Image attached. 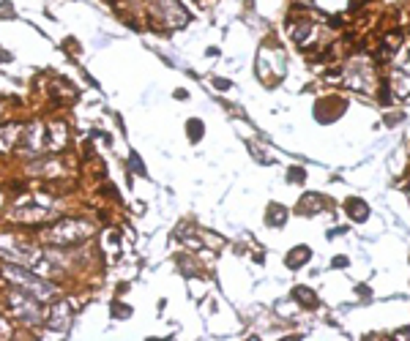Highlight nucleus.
<instances>
[{"label": "nucleus", "instance_id": "12", "mask_svg": "<svg viewBox=\"0 0 410 341\" xmlns=\"http://www.w3.org/2000/svg\"><path fill=\"white\" fill-rule=\"evenodd\" d=\"M265 222H268V227H282L287 222V208H282L279 202H271L265 210Z\"/></svg>", "mask_w": 410, "mask_h": 341}, {"label": "nucleus", "instance_id": "7", "mask_svg": "<svg viewBox=\"0 0 410 341\" xmlns=\"http://www.w3.org/2000/svg\"><path fill=\"white\" fill-rule=\"evenodd\" d=\"M47 328L55 331V333H66L69 325H72V306L69 303H58L52 311H47Z\"/></svg>", "mask_w": 410, "mask_h": 341}, {"label": "nucleus", "instance_id": "5", "mask_svg": "<svg viewBox=\"0 0 410 341\" xmlns=\"http://www.w3.org/2000/svg\"><path fill=\"white\" fill-rule=\"evenodd\" d=\"M44 148H47V126L41 120H33L28 123V128H22V153L36 156Z\"/></svg>", "mask_w": 410, "mask_h": 341}, {"label": "nucleus", "instance_id": "8", "mask_svg": "<svg viewBox=\"0 0 410 341\" xmlns=\"http://www.w3.org/2000/svg\"><path fill=\"white\" fill-rule=\"evenodd\" d=\"M329 205H331V202H329L326 197H320V194H303V197H301L299 213L301 216H315V213L326 210Z\"/></svg>", "mask_w": 410, "mask_h": 341}, {"label": "nucleus", "instance_id": "18", "mask_svg": "<svg viewBox=\"0 0 410 341\" xmlns=\"http://www.w3.org/2000/svg\"><path fill=\"white\" fill-rule=\"evenodd\" d=\"M287 175H290V183H301V181H303V178H306V172H303V169H301V167H293V169H290V172H287Z\"/></svg>", "mask_w": 410, "mask_h": 341}, {"label": "nucleus", "instance_id": "16", "mask_svg": "<svg viewBox=\"0 0 410 341\" xmlns=\"http://www.w3.org/2000/svg\"><path fill=\"white\" fill-rule=\"evenodd\" d=\"M129 169H132L134 175H145V164H143V158H140L137 153L129 156Z\"/></svg>", "mask_w": 410, "mask_h": 341}, {"label": "nucleus", "instance_id": "19", "mask_svg": "<svg viewBox=\"0 0 410 341\" xmlns=\"http://www.w3.org/2000/svg\"><path fill=\"white\" fill-rule=\"evenodd\" d=\"M0 17H3V19H11V17H14L11 3H0Z\"/></svg>", "mask_w": 410, "mask_h": 341}, {"label": "nucleus", "instance_id": "21", "mask_svg": "<svg viewBox=\"0 0 410 341\" xmlns=\"http://www.w3.org/2000/svg\"><path fill=\"white\" fill-rule=\"evenodd\" d=\"M334 265H336V267L347 265V260H345V257H336V260H334Z\"/></svg>", "mask_w": 410, "mask_h": 341}, {"label": "nucleus", "instance_id": "2", "mask_svg": "<svg viewBox=\"0 0 410 341\" xmlns=\"http://www.w3.org/2000/svg\"><path fill=\"white\" fill-rule=\"evenodd\" d=\"M8 306H11V311H14V317L22 322V325H28V328H36L41 325L44 319H47V311L41 308V301H36L31 292H25V290H11L8 292Z\"/></svg>", "mask_w": 410, "mask_h": 341}, {"label": "nucleus", "instance_id": "10", "mask_svg": "<svg viewBox=\"0 0 410 341\" xmlns=\"http://www.w3.org/2000/svg\"><path fill=\"white\" fill-rule=\"evenodd\" d=\"M345 210H347V216L356 222V224H364L367 219H370V205L364 202V199H358V197H353V199H347V205H345Z\"/></svg>", "mask_w": 410, "mask_h": 341}, {"label": "nucleus", "instance_id": "17", "mask_svg": "<svg viewBox=\"0 0 410 341\" xmlns=\"http://www.w3.org/2000/svg\"><path fill=\"white\" fill-rule=\"evenodd\" d=\"M112 317H115V319H129V317H132V306L115 303L112 306Z\"/></svg>", "mask_w": 410, "mask_h": 341}, {"label": "nucleus", "instance_id": "22", "mask_svg": "<svg viewBox=\"0 0 410 341\" xmlns=\"http://www.w3.org/2000/svg\"><path fill=\"white\" fill-rule=\"evenodd\" d=\"M6 333H8V328H6V325H3V319H0V336H6Z\"/></svg>", "mask_w": 410, "mask_h": 341}, {"label": "nucleus", "instance_id": "9", "mask_svg": "<svg viewBox=\"0 0 410 341\" xmlns=\"http://www.w3.org/2000/svg\"><path fill=\"white\" fill-rule=\"evenodd\" d=\"M17 140H22V123H3L0 126V153L11 151Z\"/></svg>", "mask_w": 410, "mask_h": 341}, {"label": "nucleus", "instance_id": "11", "mask_svg": "<svg viewBox=\"0 0 410 341\" xmlns=\"http://www.w3.org/2000/svg\"><path fill=\"white\" fill-rule=\"evenodd\" d=\"M309 257H312V249H306V246H296V249H290V251L285 254V265L290 267V270H299L301 265H306V263H309Z\"/></svg>", "mask_w": 410, "mask_h": 341}, {"label": "nucleus", "instance_id": "14", "mask_svg": "<svg viewBox=\"0 0 410 341\" xmlns=\"http://www.w3.org/2000/svg\"><path fill=\"white\" fill-rule=\"evenodd\" d=\"M293 295L299 298V303L309 306V308H315V306H317V295H315L309 287H296V290H293Z\"/></svg>", "mask_w": 410, "mask_h": 341}, {"label": "nucleus", "instance_id": "3", "mask_svg": "<svg viewBox=\"0 0 410 341\" xmlns=\"http://www.w3.org/2000/svg\"><path fill=\"white\" fill-rule=\"evenodd\" d=\"M93 235V224L88 222H58L55 227L44 229L41 238L55 243V246H77Z\"/></svg>", "mask_w": 410, "mask_h": 341}, {"label": "nucleus", "instance_id": "15", "mask_svg": "<svg viewBox=\"0 0 410 341\" xmlns=\"http://www.w3.org/2000/svg\"><path fill=\"white\" fill-rule=\"evenodd\" d=\"M187 131H189V140H191V142H200L203 134H205V126H203V120H194V117H191L187 123Z\"/></svg>", "mask_w": 410, "mask_h": 341}, {"label": "nucleus", "instance_id": "6", "mask_svg": "<svg viewBox=\"0 0 410 341\" xmlns=\"http://www.w3.org/2000/svg\"><path fill=\"white\" fill-rule=\"evenodd\" d=\"M372 76H374V72L367 60H353V63L347 66V85H350L353 90L370 93V90H372Z\"/></svg>", "mask_w": 410, "mask_h": 341}, {"label": "nucleus", "instance_id": "20", "mask_svg": "<svg viewBox=\"0 0 410 341\" xmlns=\"http://www.w3.org/2000/svg\"><path fill=\"white\" fill-rule=\"evenodd\" d=\"M214 88H222V90H227V88H230V82H227V79H219V76H216V79H214Z\"/></svg>", "mask_w": 410, "mask_h": 341}, {"label": "nucleus", "instance_id": "13", "mask_svg": "<svg viewBox=\"0 0 410 341\" xmlns=\"http://www.w3.org/2000/svg\"><path fill=\"white\" fill-rule=\"evenodd\" d=\"M394 88L400 96H410V69H397L394 72Z\"/></svg>", "mask_w": 410, "mask_h": 341}, {"label": "nucleus", "instance_id": "1", "mask_svg": "<svg viewBox=\"0 0 410 341\" xmlns=\"http://www.w3.org/2000/svg\"><path fill=\"white\" fill-rule=\"evenodd\" d=\"M3 276H6L8 281H17V284H19L25 292H31L36 301H52V295H55V287H52L49 281H44L36 270H28V267L19 265V263H8V265L3 267Z\"/></svg>", "mask_w": 410, "mask_h": 341}, {"label": "nucleus", "instance_id": "4", "mask_svg": "<svg viewBox=\"0 0 410 341\" xmlns=\"http://www.w3.org/2000/svg\"><path fill=\"white\" fill-rule=\"evenodd\" d=\"M150 19L170 31H181L189 25L191 14L181 6V0H150Z\"/></svg>", "mask_w": 410, "mask_h": 341}]
</instances>
